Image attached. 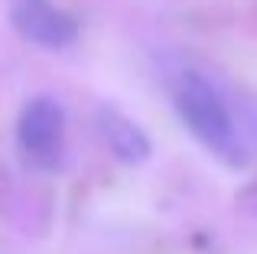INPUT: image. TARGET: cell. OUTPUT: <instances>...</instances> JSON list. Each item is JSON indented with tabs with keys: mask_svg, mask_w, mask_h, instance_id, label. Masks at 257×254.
I'll list each match as a JSON object with an SVG mask.
<instances>
[{
	"mask_svg": "<svg viewBox=\"0 0 257 254\" xmlns=\"http://www.w3.org/2000/svg\"><path fill=\"white\" fill-rule=\"evenodd\" d=\"M94 127H98L101 140L107 144V150H111L120 163L137 166L150 157V137L144 134V127L134 124L127 114H120L117 108H98Z\"/></svg>",
	"mask_w": 257,
	"mask_h": 254,
	"instance_id": "obj_4",
	"label": "cell"
},
{
	"mask_svg": "<svg viewBox=\"0 0 257 254\" xmlns=\"http://www.w3.org/2000/svg\"><path fill=\"white\" fill-rule=\"evenodd\" d=\"M62 134H65V111L56 98L39 95L23 104L17 121V137H20V147L33 160L52 163L59 157V147H62Z\"/></svg>",
	"mask_w": 257,
	"mask_h": 254,
	"instance_id": "obj_3",
	"label": "cell"
},
{
	"mask_svg": "<svg viewBox=\"0 0 257 254\" xmlns=\"http://www.w3.org/2000/svg\"><path fill=\"white\" fill-rule=\"evenodd\" d=\"M10 20L20 36L43 49H65L78 39L75 17L52 0H10Z\"/></svg>",
	"mask_w": 257,
	"mask_h": 254,
	"instance_id": "obj_2",
	"label": "cell"
},
{
	"mask_svg": "<svg viewBox=\"0 0 257 254\" xmlns=\"http://www.w3.org/2000/svg\"><path fill=\"white\" fill-rule=\"evenodd\" d=\"M176 108L186 127L218 157L241 163V140L234 131L231 111L215 91V85L199 72H186L176 85Z\"/></svg>",
	"mask_w": 257,
	"mask_h": 254,
	"instance_id": "obj_1",
	"label": "cell"
}]
</instances>
